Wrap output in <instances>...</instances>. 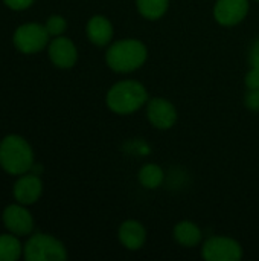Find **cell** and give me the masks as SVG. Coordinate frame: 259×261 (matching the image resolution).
I'll return each mask as SVG.
<instances>
[{"label": "cell", "instance_id": "cell-1", "mask_svg": "<svg viewBox=\"0 0 259 261\" xmlns=\"http://www.w3.org/2000/svg\"><path fill=\"white\" fill-rule=\"evenodd\" d=\"M148 60V47L139 38H121L111 41L105 50V63L116 73L139 70Z\"/></svg>", "mask_w": 259, "mask_h": 261}, {"label": "cell", "instance_id": "cell-2", "mask_svg": "<svg viewBox=\"0 0 259 261\" xmlns=\"http://www.w3.org/2000/svg\"><path fill=\"white\" fill-rule=\"evenodd\" d=\"M150 96L147 87L137 80H121L114 83L105 95V104L110 112L127 116L147 106Z\"/></svg>", "mask_w": 259, "mask_h": 261}, {"label": "cell", "instance_id": "cell-3", "mask_svg": "<svg viewBox=\"0 0 259 261\" xmlns=\"http://www.w3.org/2000/svg\"><path fill=\"white\" fill-rule=\"evenodd\" d=\"M35 164L29 142L18 135H8L0 141V167L12 176H21Z\"/></svg>", "mask_w": 259, "mask_h": 261}, {"label": "cell", "instance_id": "cell-4", "mask_svg": "<svg viewBox=\"0 0 259 261\" xmlns=\"http://www.w3.org/2000/svg\"><path fill=\"white\" fill-rule=\"evenodd\" d=\"M23 257L26 261H64L67 260V249L56 237L38 232L24 243Z\"/></svg>", "mask_w": 259, "mask_h": 261}, {"label": "cell", "instance_id": "cell-5", "mask_svg": "<svg viewBox=\"0 0 259 261\" xmlns=\"http://www.w3.org/2000/svg\"><path fill=\"white\" fill-rule=\"evenodd\" d=\"M49 41L50 35L46 26L41 23H24L18 26L12 35V43L15 49L26 55L41 52L44 47H47Z\"/></svg>", "mask_w": 259, "mask_h": 261}, {"label": "cell", "instance_id": "cell-6", "mask_svg": "<svg viewBox=\"0 0 259 261\" xmlns=\"http://www.w3.org/2000/svg\"><path fill=\"white\" fill-rule=\"evenodd\" d=\"M243 255L240 242L229 236H211L202 243V258L206 261H240Z\"/></svg>", "mask_w": 259, "mask_h": 261}, {"label": "cell", "instance_id": "cell-7", "mask_svg": "<svg viewBox=\"0 0 259 261\" xmlns=\"http://www.w3.org/2000/svg\"><path fill=\"white\" fill-rule=\"evenodd\" d=\"M145 115L148 122L157 130H169L176 125L179 113L172 101L163 96L150 98L145 106Z\"/></svg>", "mask_w": 259, "mask_h": 261}, {"label": "cell", "instance_id": "cell-8", "mask_svg": "<svg viewBox=\"0 0 259 261\" xmlns=\"http://www.w3.org/2000/svg\"><path fill=\"white\" fill-rule=\"evenodd\" d=\"M250 11V0H217L214 3V18L224 28H232L246 20Z\"/></svg>", "mask_w": 259, "mask_h": 261}, {"label": "cell", "instance_id": "cell-9", "mask_svg": "<svg viewBox=\"0 0 259 261\" xmlns=\"http://www.w3.org/2000/svg\"><path fill=\"white\" fill-rule=\"evenodd\" d=\"M3 226L14 236H29L34 229V217L21 203L8 205L2 214Z\"/></svg>", "mask_w": 259, "mask_h": 261}, {"label": "cell", "instance_id": "cell-10", "mask_svg": "<svg viewBox=\"0 0 259 261\" xmlns=\"http://www.w3.org/2000/svg\"><path fill=\"white\" fill-rule=\"evenodd\" d=\"M47 55L58 69H72L78 61V49L75 43L64 37H53L47 44Z\"/></svg>", "mask_w": 259, "mask_h": 261}, {"label": "cell", "instance_id": "cell-11", "mask_svg": "<svg viewBox=\"0 0 259 261\" xmlns=\"http://www.w3.org/2000/svg\"><path fill=\"white\" fill-rule=\"evenodd\" d=\"M147 239H148L147 228L143 226L142 222H139L136 219L124 220L119 225L118 240L127 251H131V252L140 251L143 248V245L147 243Z\"/></svg>", "mask_w": 259, "mask_h": 261}, {"label": "cell", "instance_id": "cell-12", "mask_svg": "<svg viewBox=\"0 0 259 261\" xmlns=\"http://www.w3.org/2000/svg\"><path fill=\"white\" fill-rule=\"evenodd\" d=\"M14 199L27 206V205H34L35 202H38V199L41 197L43 193V182L40 179V176L34 174V173H26L21 174L15 185H14Z\"/></svg>", "mask_w": 259, "mask_h": 261}, {"label": "cell", "instance_id": "cell-13", "mask_svg": "<svg viewBox=\"0 0 259 261\" xmlns=\"http://www.w3.org/2000/svg\"><path fill=\"white\" fill-rule=\"evenodd\" d=\"M85 34L92 44L98 47H107L113 41L114 28L105 15L96 14L89 18L85 24Z\"/></svg>", "mask_w": 259, "mask_h": 261}, {"label": "cell", "instance_id": "cell-14", "mask_svg": "<svg viewBox=\"0 0 259 261\" xmlns=\"http://www.w3.org/2000/svg\"><path fill=\"white\" fill-rule=\"evenodd\" d=\"M174 240L183 248H195L203 243L202 228L192 220H180L172 228Z\"/></svg>", "mask_w": 259, "mask_h": 261}, {"label": "cell", "instance_id": "cell-15", "mask_svg": "<svg viewBox=\"0 0 259 261\" xmlns=\"http://www.w3.org/2000/svg\"><path fill=\"white\" fill-rule=\"evenodd\" d=\"M137 180L145 190L154 191L160 188L165 182V171L157 164H145L137 171Z\"/></svg>", "mask_w": 259, "mask_h": 261}, {"label": "cell", "instance_id": "cell-16", "mask_svg": "<svg viewBox=\"0 0 259 261\" xmlns=\"http://www.w3.org/2000/svg\"><path fill=\"white\" fill-rule=\"evenodd\" d=\"M136 9L148 21L160 20L169 9V0H136Z\"/></svg>", "mask_w": 259, "mask_h": 261}, {"label": "cell", "instance_id": "cell-17", "mask_svg": "<svg viewBox=\"0 0 259 261\" xmlns=\"http://www.w3.org/2000/svg\"><path fill=\"white\" fill-rule=\"evenodd\" d=\"M23 255V245L14 234L0 236V261H17Z\"/></svg>", "mask_w": 259, "mask_h": 261}, {"label": "cell", "instance_id": "cell-18", "mask_svg": "<svg viewBox=\"0 0 259 261\" xmlns=\"http://www.w3.org/2000/svg\"><path fill=\"white\" fill-rule=\"evenodd\" d=\"M44 26H46V29H47V32H49L50 37H60V35H63V34L66 32V29H67V20H66L63 15L53 14V15H50V17L46 20Z\"/></svg>", "mask_w": 259, "mask_h": 261}, {"label": "cell", "instance_id": "cell-19", "mask_svg": "<svg viewBox=\"0 0 259 261\" xmlns=\"http://www.w3.org/2000/svg\"><path fill=\"white\" fill-rule=\"evenodd\" d=\"M244 106L252 112H259V89H247L244 95Z\"/></svg>", "mask_w": 259, "mask_h": 261}, {"label": "cell", "instance_id": "cell-20", "mask_svg": "<svg viewBox=\"0 0 259 261\" xmlns=\"http://www.w3.org/2000/svg\"><path fill=\"white\" fill-rule=\"evenodd\" d=\"M244 84L247 89H259V69L258 67H249V70L244 75Z\"/></svg>", "mask_w": 259, "mask_h": 261}, {"label": "cell", "instance_id": "cell-21", "mask_svg": "<svg viewBox=\"0 0 259 261\" xmlns=\"http://www.w3.org/2000/svg\"><path fill=\"white\" fill-rule=\"evenodd\" d=\"M35 0H3V3L12 11H24L34 5Z\"/></svg>", "mask_w": 259, "mask_h": 261}, {"label": "cell", "instance_id": "cell-22", "mask_svg": "<svg viewBox=\"0 0 259 261\" xmlns=\"http://www.w3.org/2000/svg\"><path fill=\"white\" fill-rule=\"evenodd\" d=\"M249 64L250 67L259 69V38H256L249 49Z\"/></svg>", "mask_w": 259, "mask_h": 261}, {"label": "cell", "instance_id": "cell-23", "mask_svg": "<svg viewBox=\"0 0 259 261\" xmlns=\"http://www.w3.org/2000/svg\"><path fill=\"white\" fill-rule=\"evenodd\" d=\"M255 2H259V0H255Z\"/></svg>", "mask_w": 259, "mask_h": 261}]
</instances>
